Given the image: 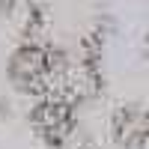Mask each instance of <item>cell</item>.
<instances>
[]
</instances>
